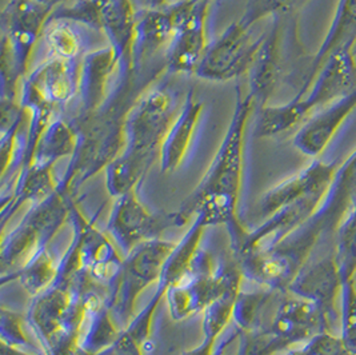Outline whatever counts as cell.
Wrapping results in <instances>:
<instances>
[{
	"instance_id": "obj_1",
	"label": "cell",
	"mask_w": 356,
	"mask_h": 355,
	"mask_svg": "<svg viewBox=\"0 0 356 355\" xmlns=\"http://www.w3.org/2000/svg\"><path fill=\"white\" fill-rule=\"evenodd\" d=\"M235 94V110L210 167L179 210L172 212L175 226H184L193 216H199L207 227H226L231 248L239 244L247 231L241 223L238 205L243 184L244 135L257 107L248 93L244 97L241 86Z\"/></svg>"
},
{
	"instance_id": "obj_2",
	"label": "cell",
	"mask_w": 356,
	"mask_h": 355,
	"mask_svg": "<svg viewBox=\"0 0 356 355\" xmlns=\"http://www.w3.org/2000/svg\"><path fill=\"white\" fill-rule=\"evenodd\" d=\"M356 87L355 52H339L323 67L303 97H293L282 106H264L259 110L255 135L271 138L287 132Z\"/></svg>"
},
{
	"instance_id": "obj_3",
	"label": "cell",
	"mask_w": 356,
	"mask_h": 355,
	"mask_svg": "<svg viewBox=\"0 0 356 355\" xmlns=\"http://www.w3.org/2000/svg\"><path fill=\"white\" fill-rule=\"evenodd\" d=\"M177 243L152 239L140 243L123 257V266L110 291V307L115 321L124 330L136 317L140 295L158 283L163 266Z\"/></svg>"
},
{
	"instance_id": "obj_4",
	"label": "cell",
	"mask_w": 356,
	"mask_h": 355,
	"mask_svg": "<svg viewBox=\"0 0 356 355\" xmlns=\"http://www.w3.org/2000/svg\"><path fill=\"white\" fill-rule=\"evenodd\" d=\"M177 115V97L170 90L155 87L147 91L127 113L124 150L155 159Z\"/></svg>"
},
{
	"instance_id": "obj_5",
	"label": "cell",
	"mask_w": 356,
	"mask_h": 355,
	"mask_svg": "<svg viewBox=\"0 0 356 355\" xmlns=\"http://www.w3.org/2000/svg\"><path fill=\"white\" fill-rule=\"evenodd\" d=\"M209 3L175 0L163 4L175 26V35L165 52V70L168 74H194L207 49L206 19Z\"/></svg>"
},
{
	"instance_id": "obj_6",
	"label": "cell",
	"mask_w": 356,
	"mask_h": 355,
	"mask_svg": "<svg viewBox=\"0 0 356 355\" xmlns=\"http://www.w3.org/2000/svg\"><path fill=\"white\" fill-rule=\"evenodd\" d=\"M266 33L252 38L251 29L232 23L207 49L195 70L199 79L209 81H228L248 72L257 52L259 51Z\"/></svg>"
},
{
	"instance_id": "obj_7",
	"label": "cell",
	"mask_w": 356,
	"mask_h": 355,
	"mask_svg": "<svg viewBox=\"0 0 356 355\" xmlns=\"http://www.w3.org/2000/svg\"><path fill=\"white\" fill-rule=\"evenodd\" d=\"M171 226H175L172 212H151L135 190L115 198L106 232L124 257L140 243L161 239L163 232Z\"/></svg>"
},
{
	"instance_id": "obj_8",
	"label": "cell",
	"mask_w": 356,
	"mask_h": 355,
	"mask_svg": "<svg viewBox=\"0 0 356 355\" xmlns=\"http://www.w3.org/2000/svg\"><path fill=\"white\" fill-rule=\"evenodd\" d=\"M81 59L51 58L29 74L20 87V104H43L52 110L67 106L79 97Z\"/></svg>"
},
{
	"instance_id": "obj_9",
	"label": "cell",
	"mask_w": 356,
	"mask_h": 355,
	"mask_svg": "<svg viewBox=\"0 0 356 355\" xmlns=\"http://www.w3.org/2000/svg\"><path fill=\"white\" fill-rule=\"evenodd\" d=\"M207 226L199 216H195L193 225L188 227L183 238L177 243L175 248L170 254L163 266L162 274L156 283V290L146 306L143 307L132 322L123 330L131 337L136 339L140 345L146 346L148 339L151 338L152 323L155 318V313L161 305L168 290L177 283L179 278L184 274L195 257L196 251L200 248V243L203 241V235Z\"/></svg>"
},
{
	"instance_id": "obj_10",
	"label": "cell",
	"mask_w": 356,
	"mask_h": 355,
	"mask_svg": "<svg viewBox=\"0 0 356 355\" xmlns=\"http://www.w3.org/2000/svg\"><path fill=\"white\" fill-rule=\"evenodd\" d=\"M54 7L36 0H10L1 11L3 36L8 40L17 70L27 77L31 52Z\"/></svg>"
},
{
	"instance_id": "obj_11",
	"label": "cell",
	"mask_w": 356,
	"mask_h": 355,
	"mask_svg": "<svg viewBox=\"0 0 356 355\" xmlns=\"http://www.w3.org/2000/svg\"><path fill=\"white\" fill-rule=\"evenodd\" d=\"M70 222L79 234L81 266L91 278L111 291L123 266V257L107 232L95 226V219H88L79 207L76 198L70 211Z\"/></svg>"
},
{
	"instance_id": "obj_12",
	"label": "cell",
	"mask_w": 356,
	"mask_h": 355,
	"mask_svg": "<svg viewBox=\"0 0 356 355\" xmlns=\"http://www.w3.org/2000/svg\"><path fill=\"white\" fill-rule=\"evenodd\" d=\"M99 31H103L118 56V78L134 77V45L138 14L131 0H95Z\"/></svg>"
},
{
	"instance_id": "obj_13",
	"label": "cell",
	"mask_w": 356,
	"mask_h": 355,
	"mask_svg": "<svg viewBox=\"0 0 356 355\" xmlns=\"http://www.w3.org/2000/svg\"><path fill=\"white\" fill-rule=\"evenodd\" d=\"M118 65V56L111 46L83 55L79 84L81 110L75 123H72L74 126L92 119L102 111L110 97L108 84Z\"/></svg>"
},
{
	"instance_id": "obj_14",
	"label": "cell",
	"mask_w": 356,
	"mask_h": 355,
	"mask_svg": "<svg viewBox=\"0 0 356 355\" xmlns=\"http://www.w3.org/2000/svg\"><path fill=\"white\" fill-rule=\"evenodd\" d=\"M339 164L338 161H315L298 174L280 182L260 196L258 203L260 215L268 218L276 211L307 195L328 190Z\"/></svg>"
},
{
	"instance_id": "obj_15",
	"label": "cell",
	"mask_w": 356,
	"mask_h": 355,
	"mask_svg": "<svg viewBox=\"0 0 356 355\" xmlns=\"http://www.w3.org/2000/svg\"><path fill=\"white\" fill-rule=\"evenodd\" d=\"M355 110L356 87L344 97L314 113L296 132L293 145L307 157H319Z\"/></svg>"
},
{
	"instance_id": "obj_16",
	"label": "cell",
	"mask_w": 356,
	"mask_h": 355,
	"mask_svg": "<svg viewBox=\"0 0 356 355\" xmlns=\"http://www.w3.org/2000/svg\"><path fill=\"white\" fill-rule=\"evenodd\" d=\"M356 46V0H339L334 20L324 36L300 84L296 99L303 97L314 84L325 63L339 52H354Z\"/></svg>"
},
{
	"instance_id": "obj_17",
	"label": "cell",
	"mask_w": 356,
	"mask_h": 355,
	"mask_svg": "<svg viewBox=\"0 0 356 355\" xmlns=\"http://www.w3.org/2000/svg\"><path fill=\"white\" fill-rule=\"evenodd\" d=\"M341 289L343 282L335 258L327 257L305 266L287 291L315 303L328 318Z\"/></svg>"
},
{
	"instance_id": "obj_18",
	"label": "cell",
	"mask_w": 356,
	"mask_h": 355,
	"mask_svg": "<svg viewBox=\"0 0 356 355\" xmlns=\"http://www.w3.org/2000/svg\"><path fill=\"white\" fill-rule=\"evenodd\" d=\"M202 111L203 103L196 97L194 90H191L163 139L159 151L163 174L177 171L184 161L193 142Z\"/></svg>"
},
{
	"instance_id": "obj_19",
	"label": "cell",
	"mask_w": 356,
	"mask_h": 355,
	"mask_svg": "<svg viewBox=\"0 0 356 355\" xmlns=\"http://www.w3.org/2000/svg\"><path fill=\"white\" fill-rule=\"evenodd\" d=\"M279 17H274L271 31L266 33L263 43L248 70V94L260 109L267 106L280 78V43Z\"/></svg>"
},
{
	"instance_id": "obj_20",
	"label": "cell",
	"mask_w": 356,
	"mask_h": 355,
	"mask_svg": "<svg viewBox=\"0 0 356 355\" xmlns=\"http://www.w3.org/2000/svg\"><path fill=\"white\" fill-rule=\"evenodd\" d=\"M174 35L175 26L172 17L163 4H158L139 15L134 45L135 67L139 62L158 54L164 46H170Z\"/></svg>"
},
{
	"instance_id": "obj_21",
	"label": "cell",
	"mask_w": 356,
	"mask_h": 355,
	"mask_svg": "<svg viewBox=\"0 0 356 355\" xmlns=\"http://www.w3.org/2000/svg\"><path fill=\"white\" fill-rule=\"evenodd\" d=\"M78 129L72 123H67L60 116L54 118L36 145L30 164L54 168L56 161L65 157H72L78 145Z\"/></svg>"
},
{
	"instance_id": "obj_22",
	"label": "cell",
	"mask_w": 356,
	"mask_h": 355,
	"mask_svg": "<svg viewBox=\"0 0 356 355\" xmlns=\"http://www.w3.org/2000/svg\"><path fill=\"white\" fill-rule=\"evenodd\" d=\"M154 161V158L123 150L104 170L108 194L115 199L135 191Z\"/></svg>"
},
{
	"instance_id": "obj_23",
	"label": "cell",
	"mask_w": 356,
	"mask_h": 355,
	"mask_svg": "<svg viewBox=\"0 0 356 355\" xmlns=\"http://www.w3.org/2000/svg\"><path fill=\"white\" fill-rule=\"evenodd\" d=\"M108 303L92 307L88 310V318L81 334V350L87 355H97L111 347L122 334Z\"/></svg>"
},
{
	"instance_id": "obj_24",
	"label": "cell",
	"mask_w": 356,
	"mask_h": 355,
	"mask_svg": "<svg viewBox=\"0 0 356 355\" xmlns=\"http://www.w3.org/2000/svg\"><path fill=\"white\" fill-rule=\"evenodd\" d=\"M58 263L49 247L39 250L33 258L29 259L19 270L3 275L6 279H15L30 297H36L46 290L54 282L58 273Z\"/></svg>"
},
{
	"instance_id": "obj_25",
	"label": "cell",
	"mask_w": 356,
	"mask_h": 355,
	"mask_svg": "<svg viewBox=\"0 0 356 355\" xmlns=\"http://www.w3.org/2000/svg\"><path fill=\"white\" fill-rule=\"evenodd\" d=\"M49 56L65 61L81 59L83 40L81 33L71 22L62 19H49L43 30Z\"/></svg>"
},
{
	"instance_id": "obj_26",
	"label": "cell",
	"mask_w": 356,
	"mask_h": 355,
	"mask_svg": "<svg viewBox=\"0 0 356 355\" xmlns=\"http://www.w3.org/2000/svg\"><path fill=\"white\" fill-rule=\"evenodd\" d=\"M309 0H248L244 8V14L239 23L247 29L261 19L268 17H279L300 10Z\"/></svg>"
},
{
	"instance_id": "obj_27",
	"label": "cell",
	"mask_w": 356,
	"mask_h": 355,
	"mask_svg": "<svg viewBox=\"0 0 356 355\" xmlns=\"http://www.w3.org/2000/svg\"><path fill=\"white\" fill-rule=\"evenodd\" d=\"M24 324H27L26 315L20 313L1 307L0 310V340L1 345L19 349L27 353L33 352V343L29 338Z\"/></svg>"
},
{
	"instance_id": "obj_28",
	"label": "cell",
	"mask_w": 356,
	"mask_h": 355,
	"mask_svg": "<svg viewBox=\"0 0 356 355\" xmlns=\"http://www.w3.org/2000/svg\"><path fill=\"white\" fill-rule=\"evenodd\" d=\"M290 347L260 327L251 331H239L238 355H275Z\"/></svg>"
},
{
	"instance_id": "obj_29",
	"label": "cell",
	"mask_w": 356,
	"mask_h": 355,
	"mask_svg": "<svg viewBox=\"0 0 356 355\" xmlns=\"http://www.w3.org/2000/svg\"><path fill=\"white\" fill-rule=\"evenodd\" d=\"M36 1H40V3H44V4H49L51 7H56V6H60L63 4L65 0H36Z\"/></svg>"
},
{
	"instance_id": "obj_30",
	"label": "cell",
	"mask_w": 356,
	"mask_h": 355,
	"mask_svg": "<svg viewBox=\"0 0 356 355\" xmlns=\"http://www.w3.org/2000/svg\"><path fill=\"white\" fill-rule=\"evenodd\" d=\"M286 355H308L306 353V350L303 349V347H300V349H296V350H291V352H289Z\"/></svg>"
},
{
	"instance_id": "obj_31",
	"label": "cell",
	"mask_w": 356,
	"mask_h": 355,
	"mask_svg": "<svg viewBox=\"0 0 356 355\" xmlns=\"http://www.w3.org/2000/svg\"><path fill=\"white\" fill-rule=\"evenodd\" d=\"M181 1H193V3H196V1H204V0H181ZM207 1H210V0H207Z\"/></svg>"
}]
</instances>
